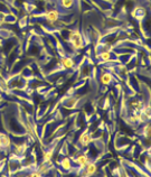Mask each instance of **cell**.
Instances as JSON below:
<instances>
[{"mask_svg":"<svg viewBox=\"0 0 151 177\" xmlns=\"http://www.w3.org/2000/svg\"><path fill=\"white\" fill-rule=\"evenodd\" d=\"M74 4V0H62V5L65 8H71Z\"/></svg>","mask_w":151,"mask_h":177,"instance_id":"obj_13","label":"cell"},{"mask_svg":"<svg viewBox=\"0 0 151 177\" xmlns=\"http://www.w3.org/2000/svg\"><path fill=\"white\" fill-rule=\"evenodd\" d=\"M100 57H101V59L102 61H110L111 58V53L110 52H107V51H105V52H102L101 53V55H100Z\"/></svg>","mask_w":151,"mask_h":177,"instance_id":"obj_12","label":"cell"},{"mask_svg":"<svg viewBox=\"0 0 151 177\" xmlns=\"http://www.w3.org/2000/svg\"><path fill=\"white\" fill-rule=\"evenodd\" d=\"M62 167L64 168L65 170H68L71 169V167H72V164H71V160L68 158H64L62 160Z\"/></svg>","mask_w":151,"mask_h":177,"instance_id":"obj_10","label":"cell"},{"mask_svg":"<svg viewBox=\"0 0 151 177\" xmlns=\"http://www.w3.org/2000/svg\"><path fill=\"white\" fill-rule=\"evenodd\" d=\"M85 167H86V169H85V176H92V175H94L96 173V170H97V166H96L95 164H93V162H89Z\"/></svg>","mask_w":151,"mask_h":177,"instance_id":"obj_3","label":"cell"},{"mask_svg":"<svg viewBox=\"0 0 151 177\" xmlns=\"http://www.w3.org/2000/svg\"><path fill=\"white\" fill-rule=\"evenodd\" d=\"M53 152H54L53 150H49V151H47V152H45V155H44V162H49V160L52 159Z\"/></svg>","mask_w":151,"mask_h":177,"instance_id":"obj_14","label":"cell"},{"mask_svg":"<svg viewBox=\"0 0 151 177\" xmlns=\"http://www.w3.org/2000/svg\"><path fill=\"white\" fill-rule=\"evenodd\" d=\"M30 176L31 177H39V176H41V172H39V170H38V172H36V173H33V174H30Z\"/></svg>","mask_w":151,"mask_h":177,"instance_id":"obj_15","label":"cell"},{"mask_svg":"<svg viewBox=\"0 0 151 177\" xmlns=\"http://www.w3.org/2000/svg\"><path fill=\"white\" fill-rule=\"evenodd\" d=\"M10 138L6 135H0V145H1V147H10Z\"/></svg>","mask_w":151,"mask_h":177,"instance_id":"obj_6","label":"cell"},{"mask_svg":"<svg viewBox=\"0 0 151 177\" xmlns=\"http://www.w3.org/2000/svg\"><path fill=\"white\" fill-rule=\"evenodd\" d=\"M111 81H112V75L110 73H104L102 76H101V83L104 85L110 84Z\"/></svg>","mask_w":151,"mask_h":177,"instance_id":"obj_8","label":"cell"},{"mask_svg":"<svg viewBox=\"0 0 151 177\" xmlns=\"http://www.w3.org/2000/svg\"><path fill=\"white\" fill-rule=\"evenodd\" d=\"M62 64L64 67H66V68H72V67L74 66V62L73 59L70 58V57H63L62 58Z\"/></svg>","mask_w":151,"mask_h":177,"instance_id":"obj_7","label":"cell"},{"mask_svg":"<svg viewBox=\"0 0 151 177\" xmlns=\"http://www.w3.org/2000/svg\"><path fill=\"white\" fill-rule=\"evenodd\" d=\"M58 19V12L56 10H51L47 12V15H46V20L48 22H56Z\"/></svg>","mask_w":151,"mask_h":177,"instance_id":"obj_5","label":"cell"},{"mask_svg":"<svg viewBox=\"0 0 151 177\" xmlns=\"http://www.w3.org/2000/svg\"><path fill=\"white\" fill-rule=\"evenodd\" d=\"M26 150V146L25 145H19V146H16L15 152L17 155H22Z\"/></svg>","mask_w":151,"mask_h":177,"instance_id":"obj_11","label":"cell"},{"mask_svg":"<svg viewBox=\"0 0 151 177\" xmlns=\"http://www.w3.org/2000/svg\"><path fill=\"white\" fill-rule=\"evenodd\" d=\"M70 41L73 45L74 48L76 49H81L84 46V42H83V38H82V35L80 32L75 30V32H71L70 34Z\"/></svg>","mask_w":151,"mask_h":177,"instance_id":"obj_1","label":"cell"},{"mask_svg":"<svg viewBox=\"0 0 151 177\" xmlns=\"http://www.w3.org/2000/svg\"><path fill=\"white\" fill-rule=\"evenodd\" d=\"M76 162H77L80 166L82 167H85L87 164L90 162V158L87 155H85V154H82V155H78L77 158H76Z\"/></svg>","mask_w":151,"mask_h":177,"instance_id":"obj_4","label":"cell"},{"mask_svg":"<svg viewBox=\"0 0 151 177\" xmlns=\"http://www.w3.org/2000/svg\"><path fill=\"white\" fill-rule=\"evenodd\" d=\"M80 144L83 146V147H86V146H89L90 144H91V141H92V138H91V135H89L87 132L83 133V135H81V137H80Z\"/></svg>","mask_w":151,"mask_h":177,"instance_id":"obj_2","label":"cell"},{"mask_svg":"<svg viewBox=\"0 0 151 177\" xmlns=\"http://www.w3.org/2000/svg\"><path fill=\"white\" fill-rule=\"evenodd\" d=\"M131 107L133 108V110L136 111V112H139L141 110V108L143 107V103L139 101V100H136V101H133L132 103H131Z\"/></svg>","mask_w":151,"mask_h":177,"instance_id":"obj_9","label":"cell"},{"mask_svg":"<svg viewBox=\"0 0 151 177\" xmlns=\"http://www.w3.org/2000/svg\"><path fill=\"white\" fill-rule=\"evenodd\" d=\"M0 148H2V147H1V145H0Z\"/></svg>","mask_w":151,"mask_h":177,"instance_id":"obj_16","label":"cell"}]
</instances>
